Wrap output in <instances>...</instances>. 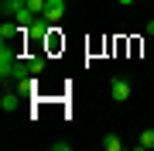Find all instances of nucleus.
<instances>
[{"label":"nucleus","instance_id":"nucleus-5","mask_svg":"<svg viewBox=\"0 0 154 151\" xmlns=\"http://www.w3.org/2000/svg\"><path fill=\"white\" fill-rule=\"evenodd\" d=\"M103 151H123L120 134H103Z\"/></svg>","mask_w":154,"mask_h":151},{"label":"nucleus","instance_id":"nucleus-10","mask_svg":"<svg viewBox=\"0 0 154 151\" xmlns=\"http://www.w3.org/2000/svg\"><path fill=\"white\" fill-rule=\"evenodd\" d=\"M51 151H72L69 141H51Z\"/></svg>","mask_w":154,"mask_h":151},{"label":"nucleus","instance_id":"nucleus-1","mask_svg":"<svg viewBox=\"0 0 154 151\" xmlns=\"http://www.w3.org/2000/svg\"><path fill=\"white\" fill-rule=\"evenodd\" d=\"M65 11H69V0H48V4H45V21L48 24H58L62 17H65Z\"/></svg>","mask_w":154,"mask_h":151},{"label":"nucleus","instance_id":"nucleus-8","mask_svg":"<svg viewBox=\"0 0 154 151\" xmlns=\"http://www.w3.org/2000/svg\"><path fill=\"white\" fill-rule=\"evenodd\" d=\"M45 4H48V0H28V11H31L34 17H41V14H45Z\"/></svg>","mask_w":154,"mask_h":151},{"label":"nucleus","instance_id":"nucleus-6","mask_svg":"<svg viewBox=\"0 0 154 151\" xmlns=\"http://www.w3.org/2000/svg\"><path fill=\"white\" fill-rule=\"evenodd\" d=\"M137 148H140V151H147V148H154V127H147V131H140V137H137Z\"/></svg>","mask_w":154,"mask_h":151},{"label":"nucleus","instance_id":"nucleus-2","mask_svg":"<svg viewBox=\"0 0 154 151\" xmlns=\"http://www.w3.org/2000/svg\"><path fill=\"white\" fill-rule=\"evenodd\" d=\"M130 93H134V86H130V79H123V76H116L113 83H110V96L116 103H127L130 100Z\"/></svg>","mask_w":154,"mask_h":151},{"label":"nucleus","instance_id":"nucleus-4","mask_svg":"<svg viewBox=\"0 0 154 151\" xmlns=\"http://www.w3.org/2000/svg\"><path fill=\"white\" fill-rule=\"evenodd\" d=\"M24 7H28V0H4L0 11H4V17H14L17 11H24Z\"/></svg>","mask_w":154,"mask_h":151},{"label":"nucleus","instance_id":"nucleus-12","mask_svg":"<svg viewBox=\"0 0 154 151\" xmlns=\"http://www.w3.org/2000/svg\"><path fill=\"white\" fill-rule=\"evenodd\" d=\"M116 4H123V7H130V4H134V0H116Z\"/></svg>","mask_w":154,"mask_h":151},{"label":"nucleus","instance_id":"nucleus-9","mask_svg":"<svg viewBox=\"0 0 154 151\" xmlns=\"http://www.w3.org/2000/svg\"><path fill=\"white\" fill-rule=\"evenodd\" d=\"M28 65H31V76H38L41 69H45V58L38 55V58H28Z\"/></svg>","mask_w":154,"mask_h":151},{"label":"nucleus","instance_id":"nucleus-7","mask_svg":"<svg viewBox=\"0 0 154 151\" xmlns=\"http://www.w3.org/2000/svg\"><path fill=\"white\" fill-rule=\"evenodd\" d=\"M0 106H4V110H17V106H21V96L17 93H4L0 96Z\"/></svg>","mask_w":154,"mask_h":151},{"label":"nucleus","instance_id":"nucleus-11","mask_svg":"<svg viewBox=\"0 0 154 151\" xmlns=\"http://www.w3.org/2000/svg\"><path fill=\"white\" fill-rule=\"evenodd\" d=\"M147 34H151V38H154V21H147Z\"/></svg>","mask_w":154,"mask_h":151},{"label":"nucleus","instance_id":"nucleus-3","mask_svg":"<svg viewBox=\"0 0 154 151\" xmlns=\"http://www.w3.org/2000/svg\"><path fill=\"white\" fill-rule=\"evenodd\" d=\"M48 31H51V24L45 21V17H34V24L28 28V38H31V41H45V38H48Z\"/></svg>","mask_w":154,"mask_h":151}]
</instances>
